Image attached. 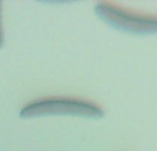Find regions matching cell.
Here are the masks:
<instances>
[{
	"instance_id": "6da1fadb",
	"label": "cell",
	"mask_w": 157,
	"mask_h": 151,
	"mask_svg": "<svg viewBox=\"0 0 157 151\" xmlns=\"http://www.w3.org/2000/svg\"><path fill=\"white\" fill-rule=\"evenodd\" d=\"M20 114L24 119L49 115H69L88 119H101L105 115V111L99 105L90 101L52 97L28 103L21 109Z\"/></svg>"
},
{
	"instance_id": "3957f363",
	"label": "cell",
	"mask_w": 157,
	"mask_h": 151,
	"mask_svg": "<svg viewBox=\"0 0 157 151\" xmlns=\"http://www.w3.org/2000/svg\"><path fill=\"white\" fill-rule=\"evenodd\" d=\"M4 32H3V26H2V18H1V2H0V48H2L4 45Z\"/></svg>"
},
{
	"instance_id": "7a4b0ae2",
	"label": "cell",
	"mask_w": 157,
	"mask_h": 151,
	"mask_svg": "<svg viewBox=\"0 0 157 151\" xmlns=\"http://www.w3.org/2000/svg\"><path fill=\"white\" fill-rule=\"evenodd\" d=\"M96 15L109 26L135 35L157 34V14L126 9L109 2L95 6Z\"/></svg>"
}]
</instances>
